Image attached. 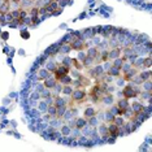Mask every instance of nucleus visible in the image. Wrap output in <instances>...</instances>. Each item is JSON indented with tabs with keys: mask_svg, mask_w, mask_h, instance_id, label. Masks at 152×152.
I'll return each mask as SVG.
<instances>
[{
	"mask_svg": "<svg viewBox=\"0 0 152 152\" xmlns=\"http://www.w3.org/2000/svg\"><path fill=\"white\" fill-rule=\"evenodd\" d=\"M87 92L85 88H74V91L70 95V107L72 105H79L87 100Z\"/></svg>",
	"mask_w": 152,
	"mask_h": 152,
	"instance_id": "1",
	"label": "nucleus"
},
{
	"mask_svg": "<svg viewBox=\"0 0 152 152\" xmlns=\"http://www.w3.org/2000/svg\"><path fill=\"white\" fill-rule=\"evenodd\" d=\"M139 94H140V90L135 85H126L122 90V96L127 100H130L131 98H137Z\"/></svg>",
	"mask_w": 152,
	"mask_h": 152,
	"instance_id": "2",
	"label": "nucleus"
},
{
	"mask_svg": "<svg viewBox=\"0 0 152 152\" xmlns=\"http://www.w3.org/2000/svg\"><path fill=\"white\" fill-rule=\"evenodd\" d=\"M69 73H70V68H69V66H65V65H63V64H58L57 68H56V70L53 72V78L58 82L61 78L64 77V75H66V74H69Z\"/></svg>",
	"mask_w": 152,
	"mask_h": 152,
	"instance_id": "3",
	"label": "nucleus"
},
{
	"mask_svg": "<svg viewBox=\"0 0 152 152\" xmlns=\"http://www.w3.org/2000/svg\"><path fill=\"white\" fill-rule=\"evenodd\" d=\"M70 47H72V50H77V51H83L86 50L88 46H87V43L83 42V40H81L79 38H75V39L73 40V42L70 43Z\"/></svg>",
	"mask_w": 152,
	"mask_h": 152,
	"instance_id": "4",
	"label": "nucleus"
},
{
	"mask_svg": "<svg viewBox=\"0 0 152 152\" xmlns=\"http://www.w3.org/2000/svg\"><path fill=\"white\" fill-rule=\"evenodd\" d=\"M139 73V69L138 68H134V66H131L129 70H126L125 73H122L121 75H122V78L125 79V81H127V82H131V79H133L135 75Z\"/></svg>",
	"mask_w": 152,
	"mask_h": 152,
	"instance_id": "5",
	"label": "nucleus"
},
{
	"mask_svg": "<svg viewBox=\"0 0 152 152\" xmlns=\"http://www.w3.org/2000/svg\"><path fill=\"white\" fill-rule=\"evenodd\" d=\"M107 125H108V135H109V137L116 138V137L120 135V127H118V126H116L113 122L107 124Z\"/></svg>",
	"mask_w": 152,
	"mask_h": 152,
	"instance_id": "6",
	"label": "nucleus"
},
{
	"mask_svg": "<svg viewBox=\"0 0 152 152\" xmlns=\"http://www.w3.org/2000/svg\"><path fill=\"white\" fill-rule=\"evenodd\" d=\"M122 50L120 47H113L112 50L108 51V60H115V58H118Z\"/></svg>",
	"mask_w": 152,
	"mask_h": 152,
	"instance_id": "7",
	"label": "nucleus"
},
{
	"mask_svg": "<svg viewBox=\"0 0 152 152\" xmlns=\"http://www.w3.org/2000/svg\"><path fill=\"white\" fill-rule=\"evenodd\" d=\"M130 109L133 110L135 115H142V113H143V110H144V107L139 102H134L133 104H130Z\"/></svg>",
	"mask_w": 152,
	"mask_h": 152,
	"instance_id": "8",
	"label": "nucleus"
},
{
	"mask_svg": "<svg viewBox=\"0 0 152 152\" xmlns=\"http://www.w3.org/2000/svg\"><path fill=\"white\" fill-rule=\"evenodd\" d=\"M96 115H98V109L95 108V107H87V108L85 109V113H83V117L85 118H91V117H95Z\"/></svg>",
	"mask_w": 152,
	"mask_h": 152,
	"instance_id": "9",
	"label": "nucleus"
},
{
	"mask_svg": "<svg viewBox=\"0 0 152 152\" xmlns=\"http://www.w3.org/2000/svg\"><path fill=\"white\" fill-rule=\"evenodd\" d=\"M99 48L98 47H91V48H88V51H87V53H86V56L87 57H91L92 60H96L99 56Z\"/></svg>",
	"mask_w": 152,
	"mask_h": 152,
	"instance_id": "10",
	"label": "nucleus"
},
{
	"mask_svg": "<svg viewBox=\"0 0 152 152\" xmlns=\"http://www.w3.org/2000/svg\"><path fill=\"white\" fill-rule=\"evenodd\" d=\"M107 75L108 77H121V70L115 66H109L107 69Z\"/></svg>",
	"mask_w": 152,
	"mask_h": 152,
	"instance_id": "11",
	"label": "nucleus"
},
{
	"mask_svg": "<svg viewBox=\"0 0 152 152\" xmlns=\"http://www.w3.org/2000/svg\"><path fill=\"white\" fill-rule=\"evenodd\" d=\"M35 3V0H21L20 1V8L21 9H25V11H27V8L31 9L33 8V4Z\"/></svg>",
	"mask_w": 152,
	"mask_h": 152,
	"instance_id": "12",
	"label": "nucleus"
},
{
	"mask_svg": "<svg viewBox=\"0 0 152 152\" xmlns=\"http://www.w3.org/2000/svg\"><path fill=\"white\" fill-rule=\"evenodd\" d=\"M56 85H57V81L53 77H48V78L44 79V87H47V88H55V87H56Z\"/></svg>",
	"mask_w": 152,
	"mask_h": 152,
	"instance_id": "13",
	"label": "nucleus"
},
{
	"mask_svg": "<svg viewBox=\"0 0 152 152\" xmlns=\"http://www.w3.org/2000/svg\"><path fill=\"white\" fill-rule=\"evenodd\" d=\"M87 125V118H75L74 121V127L75 129H83V127Z\"/></svg>",
	"mask_w": 152,
	"mask_h": 152,
	"instance_id": "14",
	"label": "nucleus"
},
{
	"mask_svg": "<svg viewBox=\"0 0 152 152\" xmlns=\"http://www.w3.org/2000/svg\"><path fill=\"white\" fill-rule=\"evenodd\" d=\"M99 134L102 135L103 138H108V125H107L105 122H103V124H100L99 125Z\"/></svg>",
	"mask_w": 152,
	"mask_h": 152,
	"instance_id": "15",
	"label": "nucleus"
},
{
	"mask_svg": "<svg viewBox=\"0 0 152 152\" xmlns=\"http://www.w3.org/2000/svg\"><path fill=\"white\" fill-rule=\"evenodd\" d=\"M117 107L121 109H129L130 108V103H129V100L125 99V98H122V99H120L118 102H117Z\"/></svg>",
	"mask_w": 152,
	"mask_h": 152,
	"instance_id": "16",
	"label": "nucleus"
},
{
	"mask_svg": "<svg viewBox=\"0 0 152 152\" xmlns=\"http://www.w3.org/2000/svg\"><path fill=\"white\" fill-rule=\"evenodd\" d=\"M58 83H60L61 86H69V85L73 83V79H72V77L69 74H66V75H64L60 81H58Z\"/></svg>",
	"mask_w": 152,
	"mask_h": 152,
	"instance_id": "17",
	"label": "nucleus"
},
{
	"mask_svg": "<svg viewBox=\"0 0 152 152\" xmlns=\"http://www.w3.org/2000/svg\"><path fill=\"white\" fill-rule=\"evenodd\" d=\"M60 52V46H52L51 48H48V50L46 51V53L47 55H50V56H56V55Z\"/></svg>",
	"mask_w": 152,
	"mask_h": 152,
	"instance_id": "18",
	"label": "nucleus"
},
{
	"mask_svg": "<svg viewBox=\"0 0 152 152\" xmlns=\"http://www.w3.org/2000/svg\"><path fill=\"white\" fill-rule=\"evenodd\" d=\"M124 63H126V61L124 60L122 57L115 58V60H112V66H115V68H117V69H120V70H121V68H122Z\"/></svg>",
	"mask_w": 152,
	"mask_h": 152,
	"instance_id": "19",
	"label": "nucleus"
},
{
	"mask_svg": "<svg viewBox=\"0 0 152 152\" xmlns=\"http://www.w3.org/2000/svg\"><path fill=\"white\" fill-rule=\"evenodd\" d=\"M113 95L112 94H105L104 96H103L102 99V103H104V104H108V105H112L113 104Z\"/></svg>",
	"mask_w": 152,
	"mask_h": 152,
	"instance_id": "20",
	"label": "nucleus"
},
{
	"mask_svg": "<svg viewBox=\"0 0 152 152\" xmlns=\"http://www.w3.org/2000/svg\"><path fill=\"white\" fill-rule=\"evenodd\" d=\"M73 91H74V88H73V86H72V85H69V86H63V87H61V92H63L64 95H66V96H70Z\"/></svg>",
	"mask_w": 152,
	"mask_h": 152,
	"instance_id": "21",
	"label": "nucleus"
},
{
	"mask_svg": "<svg viewBox=\"0 0 152 152\" xmlns=\"http://www.w3.org/2000/svg\"><path fill=\"white\" fill-rule=\"evenodd\" d=\"M125 118H124L122 116H116L115 117V120H113V124H115L116 126H118V127H121V126H124L125 125Z\"/></svg>",
	"mask_w": 152,
	"mask_h": 152,
	"instance_id": "22",
	"label": "nucleus"
},
{
	"mask_svg": "<svg viewBox=\"0 0 152 152\" xmlns=\"http://www.w3.org/2000/svg\"><path fill=\"white\" fill-rule=\"evenodd\" d=\"M72 66H74L77 70H82L83 69V64L81 61H78L77 58H72Z\"/></svg>",
	"mask_w": 152,
	"mask_h": 152,
	"instance_id": "23",
	"label": "nucleus"
},
{
	"mask_svg": "<svg viewBox=\"0 0 152 152\" xmlns=\"http://www.w3.org/2000/svg\"><path fill=\"white\" fill-rule=\"evenodd\" d=\"M139 77L142 78V81H147V79H150L151 78V70L148 69L147 72H139Z\"/></svg>",
	"mask_w": 152,
	"mask_h": 152,
	"instance_id": "24",
	"label": "nucleus"
},
{
	"mask_svg": "<svg viewBox=\"0 0 152 152\" xmlns=\"http://www.w3.org/2000/svg\"><path fill=\"white\" fill-rule=\"evenodd\" d=\"M39 79H46L48 77H51V73L47 70V69H42V70H39Z\"/></svg>",
	"mask_w": 152,
	"mask_h": 152,
	"instance_id": "25",
	"label": "nucleus"
},
{
	"mask_svg": "<svg viewBox=\"0 0 152 152\" xmlns=\"http://www.w3.org/2000/svg\"><path fill=\"white\" fill-rule=\"evenodd\" d=\"M66 109H68L66 105L58 107V108H57V113H56V117H63L65 115V112H66Z\"/></svg>",
	"mask_w": 152,
	"mask_h": 152,
	"instance_id": "26",
	"label": "nucleus"
},
{
	"mask_svg": "<svg viewBox=\"0 0 152 152\" xmlns=\"http://www.w3.org/2000/svg\"><path fill=\"white\" fill-rule=\"evenodd\" d=\"M142 85H143V91L151 92V78H150V79H147V81H144Z\"/></svg>",
	"mask_w": 152,
	"mask_h": 152,
	"instance_id": "27",
	"label": "nucleus"
},
{
	"mask_svg": "<svg viewBox=\"0 0 152 152\" xmlns=\"http://www.w3.org/2000/svg\"><path fill=\"white\" fill-rule=\"evenodd\" d=\"M142 65H143L144 68L150 69L151 68V56H148L146 58H142Z\"/></svg>",
	"mask_w": 152,
	"mask_h": 152,
	"instance_id": "28",
	"label": "nucleus"
},
{
	"mask_svg": "<svg viewBox=\"0 0 152 152\" xmlns=\"http://www.w3.org/2000/svg\"><path fill=\"white\" fill-rule=\"evenodd\" d=\"M48 113H50V116H52V117H56V113H57V108L55 107L53 104L52 105H50L48 107Z\"/></svg>",
	"mask_w": 152,
	"mask_h": 152,
	"instance_id": "29",
	"label": "nucleus"
},
{
	"mask_svg": "<svg viewBox=\"0 0 152 152\" xmlns=\"http://www.w3.org/2000/svg\"><path fill=\"white\" fill-rule=\"evenodd\" d=\"M94 63H95V60H92L91 57H86L82 64H83V68H90V65H92Z\"/></svg>",
	"mask_w": 152,
	"mask_h": 152,
	"instance_id": "30",
	"label": "nucleus"
},
{
	"mask_svg": "<svg viewBox=\"0 0 152 152\" xmlns=\"http://www.w3.org/2000/svg\"><path fill=\"white\" fill-rule=\"evenodd\" d=\"M56 68H57V65L55 64V63H48V64H47V68H46V69H47L48 72H50V73H52V74H53V72L56 70Z\"/></svg>",
	"mask_w": 152,
	"mask_h": 152,
	"instance_id": "31",
	"label": "nucleus"
},
{
	"mask_svg": "<svg viewBox=\"0 0 152 152\" xmlns=\"http://www.w3.org/2000/svg\"><path fill=\"white\" fill-rule=\"evenodd\" d=\"M61 64L65 65V66H69V68H70V66H72V58L69 57V56H65V57L63 58V61H61Z\"/></svg>",
	"mask_w": 152,
	"mask_h": 152,
	"instance_id": "32",
	"label": "nucleus"
},
{
	"mask_svg": "<svg viewBox=\"0 0 152 152\" xmlns=\"http://www.w3.org/2000/svg\"><path fill=\"white\" fill-rule=\"evenodd\" d=\"M69 51H72L70 44H66V46H60V52H63V53H68Z\"/></svg>",
	"mask_w": 152,
	"mask_h": 152,
	"instance_id": "33",
	"label": "nucleus"
},
{
	"mask_svg": "<svg viewBox=\"0 0 152 152\" xmlns=\"http://www.w3.org/2000/svg\"><path fill=\"white\" fill-rule=\"evenodd\" d=\"M86 57H87V56H86V53H85V52H82V51H81V52L78 53V57H77V60H78V61H81V63H83Z\"/></svg>",
	"mask_w": 152,
	"mask_h": 152,
	"instance_id": "34",
	"label": "nucleus"
},
{
	"mask_svg": "<svg viewBox=\"0 0 152 152\" xmlns=\"http://www.w3.org/2000/svg\"><path fill=\"white\" fill-rule=\"evenodd\" d=\"M61 133H63L64 135H69V134H70V127H69V126H63Z\"/></svg>",
	"mask_w": 152,
	"mask_h": 152,
	"instance_id": "35",
	"label": "nucleus"
},
{
	"mask_svg": "<svg viewBox=\"0 0 152 152\" xmlns=\"http://www.w3.org/2000/svg\"><path fill=\"white\" fill-rule=\"evenodd\" d=\"M22 37L23 38H27V33L26 31H22Z\"/></svg>",
	"mask_w": 152,
	"mask_h": 152,
	"instance_id": "36",
	"label": "nucleus"
},
{
	"mask_svg": "<svg viewBox=\"0 0 152 152\" xmlns=\"http://www.w3.org/2000/svg\"><path fill=\"white\" fill-rule=\"evenodd\" d=\"M4 3H7V1H4V0H0V8H1V5L4 4Z\"/></svg>",
	"mask_w": 152,
	"mask_h": 152,
	"instance_id": "37",
	"label": "nucleus"
},
{
	"mask_svg": "<svg viewBox=\"0 0 152 152\" xmlns=\"http://www.w3.org/2000/svg\"><path fill=\"white\" fill-rule=\"evenodd\" d=\"M35 1H39V0H35Z\"/></svg>",
	"mask_w": 152,
	"mask_h": 152,
	"instance_id": "38",
	"label": "nucleus"
}]
</instances>
